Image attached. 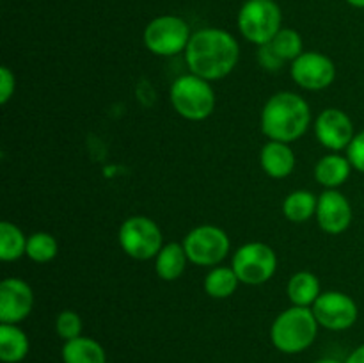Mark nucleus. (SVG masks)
<instances>
[{
    "mask_svg": "<svg viewBox=\"0 0 364 363\" xmlns=\"http://www.w3.org/2000/svg\"><path fill=\"white\" fill-rule=\"evenodd\" d=\"M64 363H107L105 349L100 342L89 337H78L64 342L63 345Z\"/></svg>",
    "mask_w": 364,
    "mask_h": 363,
    "instance_id": "obj_19",
    "label": "nucleus"
},
{
    "mask_svg": "<svg viewBox=\"0 0 364 363\" xmlns=\"http://www.w3.org/2000/svg\"><path fill=\"white\" fill-rule=\"evenodd\" d=\"M272 48L276 50L277 56L287 63V60H291L294 63L299 56L302 53V38L295 28L283 27L276 34V38L270 41Z\"/></svg>",
    "mask_w": 364,
    "mask_h": 363,
    "instance_id": "obj_25",
    "label": "nucleus"
},
{
    "mask_svg": "<svg viewBox=\"0 0 364 363\" xmlns=\"http://www.w3.org/2000/svg\"><path fill=\"white\" fill-rule=\"evenodd\" d=\"M119 246L130 258L151 260L164 248L162 230L146 216H132L119 228Z\"/></svg>",
    "mask_w": 364,
    "mask_h": 363,
    "instance_id": "obj_9",
    "label": "nucleus"
},
{
    "mask_svg": "<svg viewBox=\"0 0 364 363\" xmlns=\"http://www.w3.org/2000/svg\"><path fill=\"white\" fill-rule=\"evenodd\" d=\"M27 238L21 228L9 221H2L0 223V260L14 262L21 258L27 251Z\"/></svg>",
    "mask_w": 364,
    "mask_h": 363,
    "instance_id": "obj_23",
    "label": "nucleus"
},
{
    "mask_svg": "<svg viewBox=\"0 0 364 363\" xmlns=\"http://www.w3.org/2000/svg\"><path fill=\"white\" fill-rule=\"evenodd\" d=\"M352 164L348 157L340 153H327L316 162L315 180L326 189H338L348 180L352 173Z\"/></svg>",
    "mask_w": 364,
    "mask_h": 363,
    "instance_id": "obj_16",
    "label": "nucleus"
},
{
    "mask_svg": "<svg viewBox=\"0 0 364 363\" xmlns=\"http://www.w3.org/2000/svg\"><path fill=\"white\" fill-rule=\"evenodd\" d=\"M192 38L191 27L176 14H162L146 25L142 41L146 48L160 57H173L185 52Z\"/></svg>",
    "mask_w": 364,
    "mask_h": 363,
    "instance_id": "obj_6",
    "label": "nucleus"
},
{
    "mask_svg": "<svg viewBox=\"0 0 364 363\" xmlns=\"http://www.w3.org/2000/svg\"><path fill=\"white\" fill-rule=\"evenodd\" d=\"M348 6L355 7V9H364V0H345Z\"/></svg>",
    "mask_w": 364,
    "mask_h": 363,
    "instance_id": "obj_31",
    "label": "nucleus"
},
{
    "mask_svg": "<svg viewBox=\"0 0 364 363\" xmlns=\"http://www.w3.org/2000/svg\"><path fill=\"white\" fill-rule=\"evenodd\" d=\"M14 89H16V78L14 73L7 66L0 68V103L6 105L14 95Z\"/></svg>",
    "mask_w": 364,
    "mask_h": 363,
    "instance_id": "obj_29",
    "label": "nucleus"
},
{
    "mask_svg": "<svg viewBox=\"0 0 364 363\" xmlns=\"http://www.w3.org/2000/svg\"><path fill=\"white\" fill-rule=\"evenodd\" d=\"M59 253V244L57 238L52 233L46 231H36V233L28 235L27 238V251L25 255L36 263H48Z\"/></svg>",
    "mask_w": 364,
    "mask_h": 363,
    "instance_id": "obj_24",
    "label": "nucleus"
},
{
    "mask_svg": "<svg viewBox=\"0 0 364 363\" xmlns=\"http://www.w3.org/2000/svg\"><path fill=\"white\" fill-rule=\"evenodd\" d=\"M290 75L299 88L306 91H322L336 78V66L320 52H302L291 63Z\"/></svg>",
    "mask_w": 364,
    "mask_h": 363,
    "instance_id": "obj_11",
    "label": "nucleus"
},
{
    "mask_svg": "<svg viewBox=\"0 0 364 363\" xmlns=\"http://www.w3.org/2000/svg\"><path fill=\"white\" fill-rule=\"evenodd\" d=\"M242 38L252 45H267L283 28V13L276 0H245L237 16Z\"/></svg>",
    "mask_w": 364,
    "mask_h": 363,
    "instance_id": "obj_5",
    "label": "nucleus"
},
{
    "mask_svg": "<svg viewBox=\"0 0 364 363\" xmlns=\"http://www.w3.org/2000/svg\"><path fill=\"white\" fill-rule=\"evenodd\" d=\"M318 327L320 324L311 308L294 305L276 317L270 326V340L277 351L284 354H299L313 345Z\"/></svg>",
    "mask_w": 364,
    "mask_h": 363,
    "instance_id": "obj_3",
    "label": "nucleus"
},
{
    "mask_svg": "<svg viewBox=\"0 0 364 363\" xmlns=\"http://www.w3.org/2000/svg\"><path fill=\"white\" fill-rule=\"evenodd\" d=\"M183 248L188 262L199 267H217L231 249L230 237L215 224H199L192 228L183 238Z\"/></svg>",
    "mask_w": 364,
    "mask_h": 363,
    "instance_id": "obj_7",
    "label": "nucleus"
},
{
    "mask_svg": "<svg viewBox=\"0 0 364 363\" xmlns=\"http://www.w3.org/2000/svg\"><path fill=\"white\" fill-rule=\"evenodd\" d=\"M311 310L320 326L331 331L348 330L359 317V308L354 299L340 290L322 292Z\"/></svg>",
    "mask_w": 364,
    "mask_h": 363,
    "instance_id": "obj_10",
    "label": "nucleus"
},
{
    "mask_svg": "<svg viewBox=\"0 0 364 363\" xmlns=\"http://www.w3.org/2000/svg\"><path fill=\"white\" fill-rule=\"evenodd\" d=\"M315 135L323 148L331 152H341V149H347L354 139V123L347 112L331 107L316 116Z\"/></svg>",
    "mask_w": 364,
    "mask_h": 363,
    "instance_id": "obj_12",
    "label": "nucleus"
},
{
    "mask_svg": "<svg viewBox=\"0 0 364 363\" xmlns=\"http://www.w3.org/2000/svg\"><path fill=\"white\" fill-rule=\"evenodd\" d=\"M287 294L291 305L311 308L316 299L320 298V294H322V290H320V280L315 274L309 273V270H299V273H295L288 280Z\"/></svg>",
    "mask_w": 364,
    "mask_h": 363,
    "instance_id": "obj_18",
    "label": "nucleus"
},
{
    "mask_svg": "<svg viewBox=\"0 0 364 363\" xmlns=\"http://www.w3.org/2000/svg\"><path fill=\"white\" fill-rule=\"evenodd\" d=\"M259 164L270 178H287L295 169V153L290 144L279 141H269L259 152Z\"/></svg>",
    "mask_w": 364,
    "mask_h": 363,
    "instance_id": "obj_15",
    "label": "nucleus"
},
{
    "mask_svg": "<svg viewBox=\"0 0 364 363\" xmlns=\"http://www.w3.org/2000/svg\"><path fill=\"white\" fill-rule=\"evenodd\" d=\"M345 363H364V344L359 345L358 349H354L350 352V356L345 359Z\"/></svg>",
    "mask_w": 364,
    "mask_h": 363,
    "instance_id": "obj_30",
    "label": "nucleus"
},
{
    "mask_svg": "<svg viewBox=\"0 0 364 363\" xmlns=\"http://www.w3.org/2000/svg\"><path fill=\"white\" fill-rule=\"evenodd\" d=\"M34 306V292L21 278H6L0 283V322L18 324L27 319Z\"/></svg>",
    "mask_w": 364,
    "mask_h": 363,
    "instance_id": "obj_13",
    "label": "nucleus"
},
{
    "mask_svg": "<svg viewBox=\"0 0 364 363\" xmlns=\"http://www.w3.org/2000/svg\"><path fill=\"white\" fill-rule=\"evenodd\" d=\"M347 157L352 167L359 173H364V130L358 132L347 148Z\"/></svg>",
    "mask_w": 364,
    "mask_h": 363,
    "instance_id": "obj_27",
    "label": "nucleus"
},
{
    "mask_svg": "<svg viewBox=\"0 0 364 363\" xmlns=\"http://www.w3.org/2000/svg\"><path fill=\"white\" fill-rule=\"evenodd\" d=\"M28 337L16 324H0V359L20 363L28 354Z\"/></svg>",
    "mask_w": 364,
    "mask_h": 363,
    "instance_id": "obj_20",
    "label": "nucleus"
},
{
    "mask_svg": "<svg viewBox=\"0 0 364 363\" xmlns=\"http://www.w3.org/2000/svg\"><path fill=\"white\" fill-rule=\"evenodd\" d=\"M169 100L173 109L188 121H203L215 110L212 84L194 73L181 75L171 84Z\"/></svg>",
    "mask_w": 364,
    "mask_h": 363,
    "instance_id": "obj_4",
    "label": "nucleus"
},
{
    "mask_svg": "<svg viewBox=\"0 0 364 363\" xmlns=\"http://www.w3.org/2000/svg\"><path fill=\"white\" fill-rule=\"evenodd\" d=\"M240 59V45L224 28L206 27L192 32L185 50V60L191 73L213 82L228 77Z\"/></svg>",
    "mask_w": 364,
    "mask_h": 363,
    "instance_id": "obj_1",
    "label": "nucleus"
},
{
    "mask_svg": "<svg viewBox=\"0 0 364 363\" xmlns=\"http://www.w3.org/2000/svg\"><path fill=\"white\" fill-rule=\"evenodd\" d=\"M316 363H341V362H338V359H334V358H322V359H318Z\"/></svg>",
    "mask_w": 364,
    "mask_h": 363,
    "instance_id": "obj_32",
    "label": "nucleus"
},
{
    "mask_svg": "<svg viewBox=\"0 0 364 363\" xmlns=\"http://www.w3.org/2000/svg\"><path fill=\"white\" fill-rule=\"evenodd\" d=\"M188 256L181 242L164 244L159 255L155 256V273L164 281H176L183 276Z\"/></svg>",
    "mask_w": 364,
    "mask_h": 363,
    "instance_id": "obj_17",
    "label": "nucleus"
},
{
    "mask_svg": "<svg viewBox=\"0 0 364 363\" xmlns=\"http://www.w3.org/2000/svg\"><path fill=\"white\" fill-rule=\"evenodd\" d=\"M258 64L265 71H279L281 66L284 64V60L277 56L276 50L272 48V45L267 43V45L258 46Z\"/></svg>",
    "mask_w": 364,
    "mask_h": 363,
    "instance_id": "obj_28",
    "label": "nucleus"
},
{
    "mask_svg": "<svg viewBox=\"0 0 364 363\" xmlns=\"http://www.w3.org/2000/svg\"><path fill=\"white\" fill-rule=\"evenodd\" d=\"M231 267L240 283L251 287L263 285L276 274V251L265 242H247L233 253Z\"/></svg>",
    "mask_w": 364,
    "mask_h": 363,
    "instance_id": "obj_8",
    "label": "nucleus"
},
{
    "mask_svg": "<svg viewBox=\"0 0 364 363\" xmlns=\"http://www.w3.org/2000/svg\"><path fill=\"white\" fill-rule=\"evenodd\" d=\"M315 217L326 233L340 235L352 224V205L338 189H326L318 196Z\"/></svg>",
    "mask_w": 364,
    "mask_h": 363,
    "instance_id": "obj_14",
    "label": "nucleus"
},
{
    "mask_svg": "<svg viewBox=\"0 0 364 363\" xmlns=\"http://www.w3.org/2000/svg\"><path fill=\"white\" fill-rule=\"evenodd\" d=\"M311 125V109L302 96L291 91L276 93L262 110V132L269 141L295 142Z\"/></svg>",
    "mask_w": 364,
    "mask_h": 363,
    "instance_id": "obj_2",
    "label": "nucleus"
},
{
    "mask_svg": "<svg viewBox=\"0 0 364 363\" xmlns=\"http://www.w3.org/2000/svg\"><path fill=\"white\" fill-rule=\"evenodd\" d=\"M205 292L212 299H228L237 292L240 280L235 274L233 267L217 265L210 269V273L205 276Z\"/></svg>",
    "mask_w": 364,
    "mask_h": 363,
    "instance_id": "obj_21",
    "label": "nucleus"
},
{
    "mask_svg": "<svg viewBox=\"0 0 364 363\" xmlns=\"http://www.w3.org/2000/svg\"><path fill=\"white\" fill-rule=\"evenodd\" d=\"M55 331L64 342L82 337V319L73 310H63L55 319Z\"/></svg>",
    "mask_w": 364,
    "mask_h": 363,
    "instance_id": "obj_26",
    "label": "nucleus"
},
{
    "mask_svg": "<svg viewBox=\"0 0 364 363\" xmlns=\"http://www.w3.org/2000/svg\"><path fill=\"white\" fill-rule=\"evenodd\" d=\"M316 203H318V198L313 192L304 191V189L294 191L284 198L283 214L290 223H306L316 214Z\"/></svg>",
    "mask_w": 364,
    "mask_h": 363,
    "instance_id": "obj_22",
    "label": "nucleus"
}]
</instances>
